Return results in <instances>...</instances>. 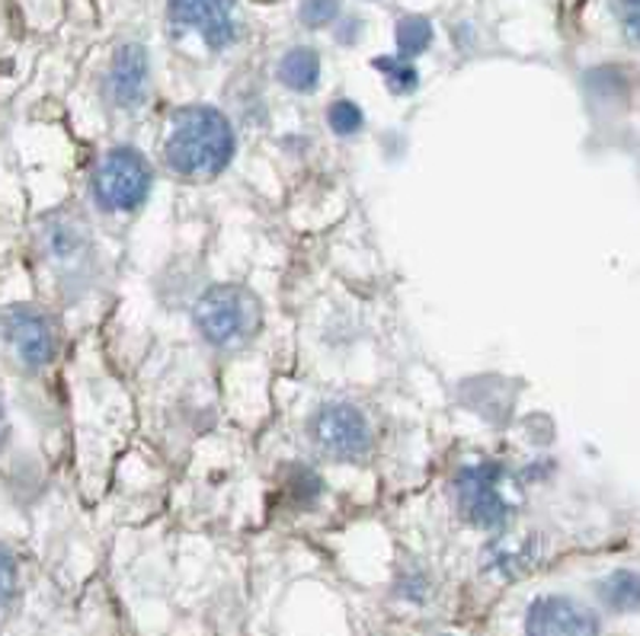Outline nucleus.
<instances>
[{
  "mask_svg": "<svg viewBox=\"0 0 640 636\" xmlns=\"http://www.w3.org/2000/svg\"><path fill=\"white\" fill-rule=\"evenodd\" d=\"M164 157L167 167L183 179L218 177L234 157V129L214 107L179 109Z\"/></svg>",
  "mask_w": 640,
  "mask_h": 636,
  "instance_id": "nucleus-1",
  "label": "nucleus"
},
{
  "mask_svg": "<svg viewBox=\"0 0 640 636\" xmlns=\"http://www.w3.org/2000/svg\"><path fill=\"white\" fill-rule=\"evenodd\" d=\"M196 330L214 349H244L263 326V304L244 284H214L196 301Z\"/></svg>",
  "mask_w": 640,
  "mask_h": 636,
  "instance_id": "nucleus-2",
  "label": "nucleus"
},
{
  "mask_svg": "<svg viewBox=\"0 0 640 636\" xmlns=\"http://www.w3.org/2000/svg\"><path fill=\"white\" fill-rule=\"evenodd\" d=\"M506 467L497 460L462 467L455 477V499L462 515L477 528L497 531L512 518V495L506 490Z\"/></svg>",
  "mask_w": 640,
  "mask_h": 636,
  "instance_id": "nucleus-3",
  "label": "nucleus"
},
{
  "mask_svg": "<svg viewBox=\"0 0 640 636\" xmlns=\"http://www.w3.org/2000/svg\"><path fill=\"white\" fill-rule=\"evenodd\" d=\"M151 192V164L135 147H112L93 170V199L103 212H135Z\"/></svg>",
  "mask_w": 640,
  "mask_h": 636,
  "instance_id": "nucleus-4",
  "label": "nucleus"
},
{
  "mask_svg": "<svg viewBox=\"0 0 640 636\" xmlns=\"http://www.w3.org/2000/svg\"><path fill=\"white\" fill-rule=\"evenodd\" d=\"M311 442L320 455L333 460H362L372 451V425L356 403H323L308 423Z\"/></svg>",
  "mask_w": 640,
  "mask_h": 636,
  "instance_id": "nucleus-5",
  "label": "nucleus"
},
{
  "mask_svg": "<svg viewBox=\"0 0 640 636\" xmlns=\"http://www.w3.org/2000/svg\"><path fill=\"white\" fill-rule=\"evenodd\" d=\"M42 249L45 259L55 266V276L62 282L80 284L87 282L90 269H93V237L84 217L71 212H58L45 217L42 224Z\"/></svg>",
  "mask_w": 640,
  "mask_h": 636,
  "instance_id": "nucleus-6",
  "label": "nucleus"
},
{
  "mask_svg": "<svg viewBox=\"0 0 640 636\" xmlns=\"http://www.w3.org/2000/svg\"><path fill=\"white\" fill-rule=\"evenodd\" d=\"M0 339L10 346L13 358L30 371L45 368L58 353L55 326L38 308H7L0 314Z\"/></svg>",
  "mask_w": 640,
  "mask_h": 636,
  "instance_id": "nucleus-7",
  "label": "nucleus"
},
{
  "mask_svg": "<svg viewBox=\"0 0 640 636\" xmlns=\"http://www.w3.org/2000/svg\"><path fill=\"white\" fill-rule=\"evenodd\" d=\"M234 3L238 0H170V20L199 33L209 48H224L238 38Z\"/></svg>",
  "mask_w": 640,
  "mask_h": 636,
  "instance_id": "nucleus-8",
  "label": "nucleus"
},
{
  "mask_svg": "<svg viewBox=\"0 0 640 636\" xmlns=\"http://www.w3.org/2000/svg\"><path fill=\"white\" fill-rule=\"evenodd\" d=\"M526 631L529 636H599V621L580 601L548 595V599L532 601Z\"/></svg>",
  "mask_w": 640,
  "mask_h": 636,
  "instance_id": "nucleus-9",
  "label": "nucleus"
},
{
  "mask_svg": "<svg viewBox=\"0 0 640 636\" xmlns=\"http://www.w3.org/2000/svg\"><path fill=\"white\" fill-rule=\"evenodd\" d=\"M147 90V52L142 45H122L112 58L109 71V97L119 109L139 107Z\"/></svg>",
  "mask_w": 640,
  "mask_h": 636,
  "instance_id": "nucleus-10",
  "label": "nucleus"
},
{
  "mask_svg": "<svg viewBox=\"0 0 640 636\" xmlns=\"http://www.w3.org/2000/svg\"><path fill=\"white\" fill-rule=\"evenodd\" d=\"M279 80L295 93H311L320 80V55L315 48H291L279 62Z\"/></svg>",
  "mask_w": 640,
  "mask_h": 636,
  "instance_id": "nucleus-11",
  "label": "nucleus"
},
{
  "mask_svg": "<svg viewBox=\"0 0 640 636\" xmlns=\"http://www.w3.org/2000/svg\"><path fill=\"white\" fill-rule=\"evenodd\" d=\"M429 42H432V26L423 16H404L397 23V48H400L397 58L410 62V58L423 55L429 48Z\"/></svg>",
  "mask_w": 640,
  "mask_h": 636,
  "instance_id": "nucleus-12",
  "label": "nucleus"
},
{
  "mask_svg": "<svg viewBox=\"0 0 640 636\" xmlns=\"http://www.w3.org/2000/svg\"><path fill=\"white\" fill-rule=\"evenodd\" d=\"M603 599L615 611H635L638 607V576L628 569L611 572L603 582Z\"/></svg>",
  "mask_w": 640,
  "mask_h": 636,
  "instance_id": "nucleus-13",
  "label": "nucleus"
},
{
  "mask_svg": "<svg viewBox=\"0 0 640 636\" xmlns=\"http://www.w3.org/2000/svg\"><path fill=\"white\" fill-rule=\"evenodd\" d=\"M375 68L385 74V80H388V87H391L394 93H410V90H417V83H420V74L417 68L410 65V62H404V58H375Z\"/></svg>",
  "mask_w": 640,
  "mask_h": 636,
  "instance_id": "nucleus-14",
  "label": "nucleus"
},
{
  "mask_svg": "<svg viewBox=\"0 0 640 636\" xmlns=\"http://www.w3.org/2000/svg\"><path fill=\"white\" fill-rule=\"evenodd\" d=\"M327 122H330V129H333L336 135L350 138V135H356L358 129H362L365 115H362V109H358L353 100H336L333 107L327 109Z\"/></svg>",
  "mask_w": 640,
  "mask_h": 636,
  "instance_id": "nucleus-15",
  "label": "nucleus"
},
{
  "mask_svg": "<svg viewBox=\"0 0 640 636\" xmlns=\"http://www.w3.org/2000/svg\"><path fill=\"white\" fill-rule=\"evenodd\" d=\"M301 23L320 30V26H330L336 16H340V0H301V10H298Z\"/></svg>",
  "mask_w": 640,
  "mask_h": 636,
  "instance_id": "nucleus-16",
  "label": "nucleus"
},
{
  "mask_svg": "<svg viewBox=\"0 0 640 636\" xmlns=\"http://www.w3.org/2000/svg\"><path fill=\"white\" fill-rule=\"evenodd\" d=\"M529 557H532V547L529 544H519L516 547V540H499L497 547H494V554H490V564H494V569L516 572V569H522V564H529Z\"/></svg>",
  "mask_w": 640,
  "mask_h": 636,
  "instance_id": "nucleus-17",
  "label": "nucleus"
},
{
  "mask_svg": "<svg viewBox=\"0 0 640 636\" xmlns=\"http://www.w3.org/2000/svg\"><path fill=\"white\" fill-rule=\"evenodd\" d=\"M13 585H16V566H13V557L0 547V604L10 599Z\"/></svg>",
  "mask_w": 640,
  "mask_h": 636,
  "instance_id": "nucleus-18",
  "label": "nucleus"
},
{
  "mask_svg": "<svg viewBox=\"0 0 640 636\" xmlns=\"http://www.w3.org/2000/svg\"><path fill=\"white\" fill-rule=\"evenodd\" d=\"M618 10L625 13V33L631 42H638V0H618Z\"/></svg>",
  "mask_w": 640,
  "mask_h": 636,
  "instance_id": "nucleus-19",
  "label": "nucleus"
},
{
  "mask_svg": "<svg viewBox=\"0 0 640 636\" xmlns=\"http://www.w3.org/2000/svg\"><path fill=\"white\" fill-rule=\"evenodd\" d=\"M3 432H7V416H3V403H0V442H3Z\"/></svg>",
  "mask_w": 640,
  "mask_h": 636,
  "instance_id": "nucleus-20",
  "label": "nucleus"
}]
</instances>
